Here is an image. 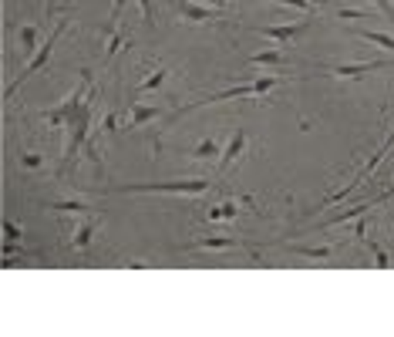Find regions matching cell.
<instances>
[{"mask_svg":"<svg viewBox=\"0 0 394 337\" xmlns=\"http://www.w3.org/2000/svg\"><path fill=\"white\" fill-rule=\"evenodd\" d=\"M64 27H68V17H58V24H54V31H51V34H48L44 41H41V48H38L34 54H31V58H27V65L21 68V75H17V78H14L11 85H7V91H4V102H11L14 95H17V88H21V85H24V81L31 78V75H38L41 68L48 65V61H51L54 44H58V38L64 34Z\"/></svg>","mask_w":394,"mask_h":337,"instance_id":"obj_1","label":"cell"},{"mask_svg":"<svg viewBox=\"0 0 394 337\" xmlns=\"http://www.w3.org/2000/svg\"><path fill=\"white\" fill-rule=\"evenodd\" d=\"M91 105H95V95H88L85 102L75 108V115L68 118V149H64V166H71L78 159V152L88 145V129H91Z\"/></svg>","mask_w":394,"mask_h":337,"instance_id":"obj_2","label":"cell"},{"mask_svg":"<svg viewBox=\"0 0 394 337\" xmlns=\"http://www.w3.org/2000/svg\"><path fill=\"white\" fill-rule=\"evenodd\" d=\"M213 179H189V182H132V186H118L108 193H169V196H199L206 189H213Z\"/></svg>","mask_w":394,"mask_h":337,"instance_id":"obj_3","label":"cell"},{"mask_svg":"<svg viewBox=\"0 0 394 337\" xmlns=\"http://www.w3.org/2000/svg\"><path fill=\"white\" fill-rule=\"evenodd\" d=\"M280 85V75H263V78H253V81H246V85H236V88H226V91H219V95H209L206 102H192L186 105L182 112H189V108H199V105H219V102H229V98H256V95H270V91ZM179 112V115H182Z\"/></svg>","mask_w":394,"mask_h":337,"instance_id":"obj_4","label":"cell"},{"mask_svg":"<svg viewBox=\"0 0 394 337\" xmlns=\"http://www.w3.org/2000/svg\"><path fill=\"white\" fill-rule=\"evenodd\" d=\"M88 95H91V71H81V81H78V88L71 91V95H68L61 105H54V108H48V112H41V118H44L51 129H61V125H68V118L75 115V108L85 102Z\"/></svg>","mask_w":394,"mask_h":337,"instance_id":"obj_5","label":"cell"},{"mask_svg":"<svg viewBox=\"0 0 394 337\" xmlns=\"http://www.w3.org/2000/svg\"><path fill=\"white\" fill-rule=\"evenodd\" d=\"M391 145H394V129H391V135H388V139H384V142H381V149L374 152V159H371L368 166H364V168H361V172H357V176H354V182H347V186H344L341 193H334L331 199H327V206H331V203H341V199H344V196H347V193H351V189H357L361 182L368 179L371 172H374V166H378V162H381V159H384V152H391Z\"/></svg>","mask_w":394,"mask_h":337,"instance_id":"obj_6","label":"cell"},{"mask_svg":"<svg viewBox=\"0 0 394 337\" xmlns=\"http://www.w3.org/2000/svg\"><path fill=\"white\" fill-rule=\"evenodd\" d=\"M307 27H310V21H297V24H267V27H253L256 34H263V38L277 41V44H287V41L300 38Z\"/></svg>","mask_w":394,"mask_h":337,"instance_id":"obj_7","label":"cell"},{"mask_svg":"<svg viewBox=\"0 0 394 337\" xmlns=\"http://www.w3.org/2000/svg\"><path fill=\"white\" fill-rule=\"evenodd\" d=\"M246 142H250V135H246L243 129L229 135L226 149H223V156H219V162H216V168H219V172H226V168L233 166V162H236V159H240L243 152H246Z\"/></svg>","mask_w":394,"mask_h":337,"instance_id":"obj_8","label":"cell"},{"mask_svg":"<svg viewBox=\"0 0 394 337\" xmlns=\"http://www.w3.org/2000/svg\"><path fill=\"white\" fill-rule=\"evenodd\" d=\"M394 61H361V65H331L327 71H331L334 78H361V75H368V71H381V68H391Z\"/></svg>","mask_w":394,"mask_h":337,"instance_id":"obj_9","label":"cell"},{"mask_svg":"<svg viewBox=\"0 0 394 337\" xmlns=\"http://www.w3.org/2000/svg\"><path fill=\"white\" fill-rule=\"evenodd\" d=\"M179 14H182V21H189V24H206V21H219L223 11L219 7H199V4H189V0H182L179 4Z\"/></svg>","mask_w":394,"mask_h":337,"instance_id":"obj_10","label":"cell"},{"mask_svg":"<svg viewBox=\"0 0 394 337\" xmlns=\"http://www.w3.org/2000/svg\"><path fill=\"white\" fill-rule=\"evenodd\" d=\"M98 226H102V216H85V220H78L71 247H75V250H88L91 240H95V233H98Z\"/></svg>","mask_w":394,"mask_h":337,"instance_id":"obj_11","label":"cell"},{"mask_svg":"<svg viewBox=\"0 0 394 337\" xmlns=\"http://www.w3.org/2000/svg\"><path fill=\"white\" fill-rule=\"evenodd\" d=\"M162 115V108L159 105H142V102H132V112L125 118V129H142V125H149L155 118Z\"/></svg>","mask_w":394,"mask_h":337,"instance_id":"obj_12","label":"cell"},{"mask_svg":"<svg viewBox=\"0 0 394 337\" xmlns=\"http://www.w3.org/2000/svg\"><path fill=\"white\" fill-rule=\"evenodd\" d=\"M240 206H243V199L229 196V199H223V203H213V206L206 209V216H209L213 223H219V220H236V216H240Z\"/></svg>","mask_w":394,"mask_h":337,"instance_id":"obj_13","label":"cell"},{"mask_svg":"<svg viewBox=\"0 0 394 337\" xmlns=\"http://www.w3.org/2000/svg\"><path fill=\"white\" fill-rule=\"evenodd\" d=\"M240 247H246V243L236 240V236H203V240L189 243V250H240Z\"/></svg>","mask_w":394,"mask_h":337,"instance_id":"obj_14","label":"cell"},{"mask_svg":"<svg viewBox=\"0 0 394 337\" xmlns=\"http://www.w3.org/2000/svg\"><path fill=\"white\" fill-rule=\"evenodd\" d=\"M166 78H169V68H166V65L149 68V71H145V78H142L139 85H135V95H145V91L162 88V85H166Z\"/></svg>","mask_w":394,"mask_h":337,"instance_id":"obj_15","label":"cell"},{"mask_svg":"<svg viewBox=\"0 0 394 337\" xmlns=\"http://www.w3.org/2000/svg\"><path fill=\"white\" fill-rule=\"evenodd\" d=\"M223 149H226V145L209 135V139H203V142H196V149H192V159H199V162H209V159H216V162H219Z\"/></svg>","mask_w":394,"mask_h":337,"instance_id":"obj_16","label":"cell"},{"mask_svg":"<svg viewBox=\"0 0 394 337\" xmlns=\"http://www.w3.org/2000/svg\"><path fill=\"white\" fill-rule=\"evenodd\" d=\"M105 38H108V51H105V61H112V58H118V54L125 51V48H132V41L118 31V24H112L108 31H105Z\"/></svg>","mask_w":394,"mask_h":337,"instance_id":"obj_17","label":"cell"},{"mask_svg":"<svg viewBox=\"0 0 394 337\" xmlns=\"http://www.w3.org/2000/svg\"><path fill=\"white\" fill-rule=\"evenodd\" d=\"M250 65H290V58L280 51V48H267V51H260L250 58Z\"/></svg>","mask_w":394,"mask_h":337,"instance_id":"obj_18","label":"cell"},{"mask_svg":"<svg viewBox=\"0 0 394 337\" xmlns=\"http://www.w3.org/2000/svg\"><path fill=\"white\" fill-rule=\"evenodd\" d=\"M21 48H24V54H34L41 48V44H38V27H34V24L21 27Z\"/></svg>","mask_w":394,"mask_h":337,"instance_id":"obj_19","label":"cell"},{"mask_svg":"<svg viewBox=\"0 0 394 337\" xmlns=\"http://www.w3.org/2000/svg\"><path fill=\"white\" fill-rule=\"evenodd\" d=\"M357 34L368 41V44H378V48H388V51H394V38H391V34H384V31H357Z\"/></svg>","mask_w":394,"mask_h":337,"instance_id":"obj_20","label":"cell"},{"mask_svg":"<svg viewBox=\"0 0 394 337\" xmlns=\"http://www.w3.org/2000/svg\"><path fill=\"white\" fill-rule=\"evenodd\" d=\"M273 4H280V7H293V11L307 14V17L320 11V4H317V0H273Z\"/></svg>","mask_w":394,"mask_h":337,"instance_id":"obj_21","label":"cell"},{"mask_svg":"<svg viewBox=\"0 0 394 337\" xmlns=\"http://www.w3.org/2000/svg\"><path fill=\"white\" fill-rule=\"evenodd\" d=\"M54 213H75V216H85L91 206H85V203H78V199H61V203H51Z\"/></svg>","mask_w":394,"mask_h":337,"instance_id":"obj_22","label":"cell"},{"mask_svg":"<svg viewBox=\"0 0 394 337\" xmlns=\"http://www.w3.org/2000/svg\"><path fill=\"white\" fill-rule=\"evenodd\" d=\"M368 247H371V253H374V267H381V270H388V267H394L391 263V257H388V250L378 243V240H368Z\"/></svg>","mask_w":394,"mask_h":337,"instance_id":"obj_23","label":"cell"},{"mask_svg":"<svg viewBox=\"0 0 394 337\" xmlns=\"http://www.w3.org/2000/svg\"><path fill=\"white\" fill-rule=\"evenodd\" d=\"M293 253H300V257H310V260H327L334 253V247H293Z\"/></svg>","mask_w":394,"mask_h":337,"instance_id":"obj_24","label":"cell"},{"mask_svg":"<svg viewBox=\"0 0 394 337\" xmlns=\"http://www.w3.org/2000/svg\"><path fill=\"white\" fill-rule=\"evenodd\" d=\"M4 236H7V243H17V240L24 236V230H21L14 220H7V223H4Z\"/></svg>","mask_w":394,"mask_h":337,"instance_id":"obj_25","label":"cell"},{"mask_svg":"<svg viewBox=\"0 0 394 337\" xmlns=\"http://www.w3.org/2000/svg\"><path fill=\"white\" fill-rule=\"evenodd\" d=\"M21 166H27V168H41V166H44V159H41L38 152H24V156H21Z\"/></svg>","mask_w":394,"mask_h":337,"instance_id":"obj_26","label":"cell"},{"mask_svg":"<svg viewBox=\"0 0 394 337\" xmlns=\"http://www.w3.org/2000/svg\"><path fill=\"white\" fill-rule=\"evenodd\" d=\"M337 17H341V21H368L371 14L368 11H337Z\"/></svg>","mask_w":394,"mask_h":337,"instance_id":"obj_27","label":"cell"},{"mask_svg":"<svg viewBox=\"0 0 394 337\" xmlns=\"http://www.w3.org/2000/svg\"><path fill=\"white\" fill-rule=\"evenodd\" d=\"M139 7H142V21L152 27L155 24V21H152V0H139Z\"/></svg>","mask_w":394,"mask_h":337,"instance_id":"obj_28","label":"cell"},{"mask_svg":"<svg viewBox=\"0 0 394 337\" xmlns=\"http://www.w3.org/2000/svg\"><path fill=\"white\" fill-rule=\"evenodd\" d=\"M125 4H128V0H112V14H108V17H112V24H118V17H122V11H125Z\"/></svg>","mask_w":394,"mask_h":337,"instance_id":"obj_29","label":"cell"},{"mask_svg":"<svg viewBox=\"0 0 394 337\" xmlns=\"http://www.w3.org/2000/svg\"><path fill=\"white\" fill-rule=\"evenodd\" d=\"M374 4H378V11H381L384 17H388V21L394 24V7H391V4H388V0H374Z\"/></svg>","mask_w":394,"mask_h":337,"instance_id":"obj_30","label":"cell"},{"mask_svg":"<svg viewBox=\"0 0 394 337\" xmlns=\"http://www.w3.org/2000/svg\"><path fill=\"white\" fill-rule=\"evenodd\" d=\"M115 125H118V118H115V115H108V118L102 122V129H105V132H118Z\"/></svg>","mask_w":394,"mask_h":337,"instance_id":"obj_31","label":"cell"},{"mask_svg":"<svg viewBox=\"0 0 394 337\" xmlns=\"http://www.w3.org/2000/svg\"><path fill=\"white\" fill-rule=\"evenodd\" d=\"M354 233H357V236H368V223L357 220V223H354Z\"/></svg>","mask_w":394,"mask_h":337,"instance_id":"obj_32","label":"cell"},{"mask_svg":"<svg viewBox=\"0 0 394 337\" xmlns=\"http://www.w3.org/2000/svg\"><path fill=\"white\" fill-rule=\"evenodd\" d=\"M54 11V0H48V14H51Z\"/></svg>","mask_w":394,"mask_h":337,"instance_id":"obj_33","label":"cell"}]
</instances>
